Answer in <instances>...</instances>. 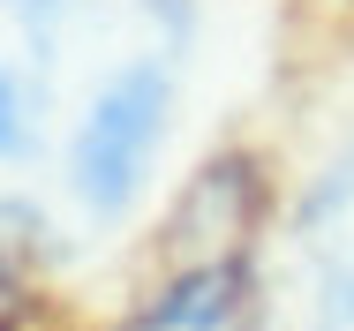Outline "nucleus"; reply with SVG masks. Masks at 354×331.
<instances>
[{
    "instance_id": "nucleus-1",
    "label": "nucleus",
    "mask_w": 354,
    "mask_h": 331,
    "mask_svg": "<svg viewBox=\"0 0 354 331\" xmlns=\"http://www.w3.org/2000/svg\"><path fill=\"white\" fill-rule=\"evenodd\" d=\"M189 53V0H0V196L53 166L75 218L143 196Z\"/></svg>"
},
{
    "instance_id": "nucleus-2",
    "label": "nucleus",
    "mask_w": 354,
    "mask_h": 331,
    "mask_svg": "<svg viewBox=\"0 0 354 331\" xmlns=\"http://www.w3.org/2000/svg\"><path fill=\"white\" fill-rule=\"evenodd\" d=\"M301 256H309L317 331H354V151L317 181V196L301 211Z\"/></svg>"
},
{
    "instance_id": "nucleus-3",
    "label": "nucleus",
    "mask_w": 354,
    "mask_h": 331,
    "mask_svg": "<svg viewBox=\"0 0 354 331\" xmlns=\"http://www.w3.org/2000/svg\"><path fill=\"white\" fill-rule=\"evenodd\" d=\"M129 331H249V278L234 264H196L166 294H151Z\"/></svg>"
}]
</instances>
